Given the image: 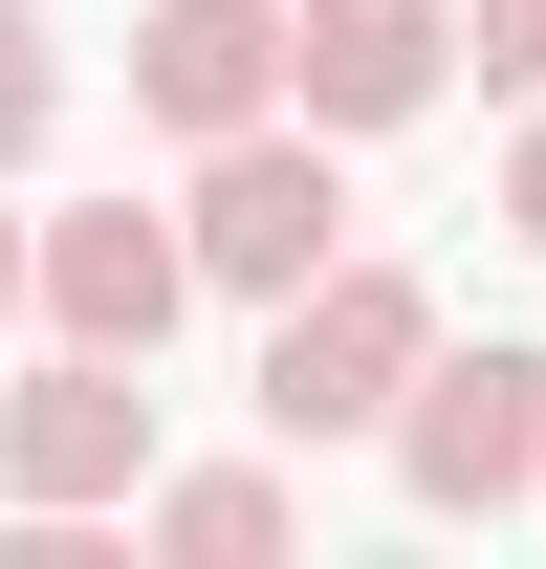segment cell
Listing matches in <instances>:
<instances>
[{
  "instance_id": "1",
  "label": "cell",
  "mask_w": 546,
  "mask_h": 569,
  "mask_svg": "<svg viewBox=\"0 0 546 569\" xmlns=\"http://www.w3.org/2000/svg\"><path fill=\"white\" fill-rule=\"evenodd\" d=\"M372 460H394L415 526H503V503H546V351H525V329H481V351L437 329L415 395L372 417Z\"/></svg>"
},
{
  "instance_id": "2",
  "label": "cell",
  "mask_w": 546,
  "mask_h": 569,
  "mask_svg": "<svg viewBox=\"0 0 546 569\" xmlns=\"http://www.w3.org/2000/svg\"><path fill=\"white\" fill-rule=\"evenodd\" d=\"M175 241H198V307H284L306 263H350V132L263 110V132H198L175 176Z\"/></svg>"
},
{
  "instance_id": "3",
  "label": "cell",
  "mask_w": 546,
  "mask_h": 569,
  "mask_svg": "<svg viewBox=\"0 0 546 569\" xmlns=\"http://www.w3.org/2000/svg\"><path fill=\"white\" fill-rule=\"evenodd\" d=\"M415 351H437V284H415V263H372V241L306 263L263 307V438H284V460H306V438H372L415 395Z\"/></svg>"
},
{
  "instance_id": "4",
  "label": "cell",
  "mask_w": 546,
  "mask_h": 569,
  "mask_svg": "<svg viewBox=\"0 0 546 569\" xmlns=\"http://www.w3.org/2000/svg\"><path fill=\"white\" fill-rule=\"evenodd\" d=\"M22 329H67V351H175V329H198L175 198H44L22 219Z\"/></svg>"
},
{
  "instance_id": "5",
  "label": "cell",
  "mask_w": 546,
  "mask_h": 569,
  "mask_svg": "<svg viewBox=\"0 0 546 569\" xmlns=\"http://www.w3.org/2000/svg\"><path fill=\"white\" fill-rule=\"evenodd\" d=\"M153 482V351H44L0 372V503H88V526H132Z\"/></svg>"
},
{
  "instance_id": "6",
  "label": "cell",
  "mask_w": 546,
  "mask_h": 569,
  "mask_svg": "<svg viewBox=\"0 0 546 569\" xmlns=\"http://www.w3.org/2000/svg\"><path fill=\"white\" fill-rule=\"evenodd\" d=\"M459 88V0H284V110L306 132H415Z\"/></svg>"
},
{
  "instance_id": "7",
  "label": "cell",
  "mask_w": 546,
  "mask_h": 569,
  "mask_svg": "<svg viewBox=\"0 0 546 569\" xmlns=\"http://www.w3.org/2000/svg\"><path fill=\"white\" fill-rule=\"evenodd\" d=\"M284 110V0H132V132H263Z\"/></svg>"
},
{
  "instance_id": "8",
  "label": "cell",
  "mask_w": 546,
  "mask_h": 569,
  "mask_svg": "<svg viewBox=\"0 0 546 569\" xmlns=\"http://www.w3.org/2000/svg\"><path fill=\"white\" fill-rule=\"evenodd\" d=\"M284 526H306L284 460H153V482H132V548H175V569H263Z\"/></svg>"
},
{
  "instance_id": "9",
  "label": "cell",
  "mask_w": 546,
  "mask_h": 569,
  "mask_svg": "<svg viewBox=\"0 0 546 569\" xmlns=\"http://www.w3.org/2000/svg\"><path fill=\"white\" fill-rule=\"evenodd\" d=\"M44 132H67V22H44V0H0V198L44 176Z\"/></svg>"
},
{
  "instance_id": "10",
  "label": "cell",
  "mask_w": 546,
  "mask_h": 569,
  "mask_svg": "<svg viewBox=\"0 0 546 569\" xmlns=\"http://www.w3.org/2000/svg\"><path fill=\"white\" fill-rule=\"evenodd\" d=\"M459 67L525 110V88H546V0H459Z\"/></svg>"
},
{
  "instance_id": "11",
  "label": "cell",
  "mask_w": 546,
  "mask_h": 569,
  "mask_svg": "<svg viewBox=\"0 0 546 569\" xmlns=\"http://www.w3.org/2000/svg\"><path fill=\"white\" fill-rule=\"evenodd\" d=\"M503 241H546V88H525V132H503Z\"/></svg>"
},
{
  "instance_id": "12",
  "label": "cell",
  "mask_w": 546,
  "mask_h": 569,
  "mask_svg": "<svg viewBox=\"0 0 546 569\" xmlns=\"http://www.w3.org/2000/svg\"><path fill=\"white\" fill-rule=\"evenodd\" d=\"M0 329H22V219H0Z\"/></svg>"
}]
</instances>
